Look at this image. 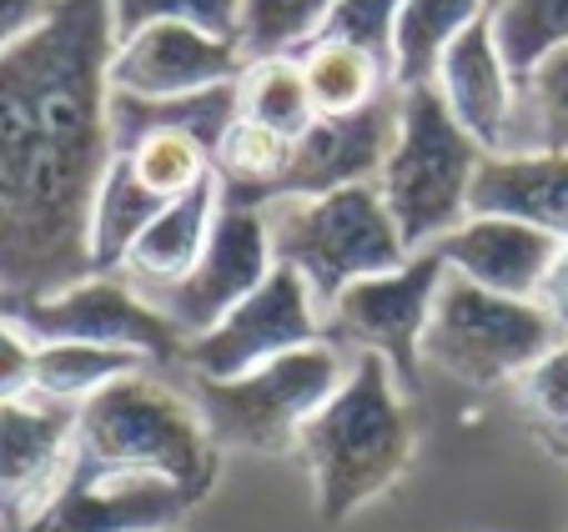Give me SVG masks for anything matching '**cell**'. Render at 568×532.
Returning <instances> with one entry per match:
<instances>
[{
    "mask_svg": "<svg viewBox=\"0 0 568 532\" xmlns=\"http://www.w3.org/2000/svg\"><path fill=\"white\" fill-rule=\"evenodd\" d=\"M111 55V0H55L0 55V287L21 307L97 272L91 206L116 161Z\"/></svg>",
    "mask_w": 568,
    "mask_h": 532,
    "instance_id": "6da1fadb",
    "label": "cell"
},
{
    "mask_svg": "<svg viewBox=\"0 0 568 532\" xmlns=\"http://www.w3.org/2000/svg\"><path fill=\"white\" fill-rule=\"evenodd\" d=\"M297 458L312 478V508L327 528H343L408 478L418 458V417L377 351H357L343 387L302 427Z\"/></svg>",
    "mask_w": 568,
    "mask_h": 532,
    "instance_id": "7a4b0ae2",
    "label": "cell"
},
{
    "mask_svg": "<svg viewBox=\"0 0 568 532\" xmlns=\"http://www.w3.org/2000/svg\"><path fill=\"white\" fill-rule=\"evenodd\" d=\"M75 462L91 468H136L182 482L196 502L216 488L222 448L212 442L192 397L131 372L81 402L75 417Z\"/></svg>",
    "mask_w": 568,
    "mask_h": 532,
    "instance_id": "3957f363",
    "label": "cell"
},
{
    "mask_svg": "<svg viewBox=\"0 0 568 532\" xmlns=\"http://www.w3.org/2000/svg\"><path fill=\"white\" fill-rule=\"evenodd\" d=\"M277 266H292L327 311L353 282L383 277L408 262V246L387 212L377 182L327 196H272L262 202Z\"/></svg>",
    "mask_w": 568,
    "mask_h": 532,
    "instance_id": "277c9868",
    "label": "cell"
},
{
    "mask_svg": "<svg viewBox=\"0 0 568 532\" xmlns=\"http://www.w3.org/2000/svg\"><path fill=\"white\" fill-rule=\"evenodd\" d=\"M483 156L488 151L453 121L438 85L403 91V126H397V146L377 176V192H383L408 252H428L453 226L468 222V196Z\"/></svg>",
    "mask_w": 568,
    "mask_h": 532,
    "instance_id": "5b68a950",
    "label": "cell"
},
{
    "mask_svg": "<svg viewBox=\"0 0 568 532\" xmlns=\"http://www.w3.org/2000/svg\"><path fill=\"white\" fill-rule=\"evenodd\" d=\"M347 367L353 362L337 351V341H312V347L287 351L277 362L226 377V382L196 377L192 402L222 452L232 448L257 452V458H287L297 452L302 427L343 387Z\"/></svg>",
    "mask_w": 568,
    "mask_h": 532,
    "instance_id": "8992f818",
    "label": "cell"
},
{
    "mask_svg": "<svg viewBox=\"0 0 568 532\" xmlns=\"http://www.w3.org/2000/svg\"><path fill=\"white\" fill-rule=\"evenodd\" d=\"M568 331L544 301L483 291L448 272L423 331V362L458 377L463 387H514L538 357L564 347Z\"/></svg>",
    "mask_w": 568,
    "mask_h": 532,
    "instance_id": "52a82bcc",
    "label": "cell"
},
{
    "mask_svg": "<svg viewBox=\"0 0 568 532\" xmlns=\"http://www.w3.org/2000/svg\"><path fill=\"white\" fill-rule=\"evenodd\" d=\"M448 277L443 256L433 252H413L397 272L383 277H363L322 311L327 341H347L357 351H377L393 367L403 392H418V372H423V331L433 321V301L438 287Z\"/></svg>",
    "mask_w": 568,
    "mask_h": 532,
    "instance_id": "ba28073f",
    "label": "cell"
},
{
    "mask_svg": "<svg viewBox=\"0 0 568 532\" xmlns=\"http://www.w3.org/2000/svg\"><path fill=\"white\" fill-rule=\"evenodd\" d=\"M312 341H327L317 297L292 266H272V277L242 307L226 311L212 331L186 341L182 362L192 367V377L226 382V377L257 372V367L312 347Z\"/></svg>",
    "mask_w": 568,
    "mask_h": 532,
    "instance_id": "9c48e42d",
    "label": "cell"
},
{
    "mask_svg": "<svg viewBox=\"0 0 568 532\" xmlns=\"http://www.w3.org/2000/svg\"><path fill=\"white\" fill-rule=\"evenodd\" d=\"M277 252H272V232L262 206H242V202H222V216L212 226L202 262L186 272L172 287H151L141 297L172 321L186 341L212 331L226 311H236L262 282L272 277Z\"/></svg>",
    "mask_w": 568,
    "mask_h": 532,
    "instance_id": "30bf717a",
    "label": "cell"
},
{
    "mask_svg": "<svg viewBox=\"0 0 568 532\" xmlns=\"http://www.w3.org/2000/svg\"><path fill=\"white\" fill-rule=\"evenodd\" d=\"M21 321L36 341H87V347L136 351L146 362H176L186 337L161 317L121 272H91L87 282L55 291L45 301H26Z\"/></svg>",
    "mask_w": 568,
    "mask_h": 532,
    "instance_id": "8fae6325",
    "label": "cell"
},
{
    "mask_svg": "<svg viewBox=\"0 0 568 532\" xmlns=\"http://www.w3.org/2000/svg\"><path fill=\"white\" fill-rule=\"evenodd\" d=\"M192 508V492L161 472L75 462L65 488L21 532H176Z\"/></svg>",
    "mask_w": 568,
    "mask_h": 532,
    "instance_id": "7c38bea8",
    "label": "cell"
},
{
    "mask_svg": "<svg viewBox=\"0 0 568 532\" xmlns=\"http://www.w3.org/2000/svg\"><path fill=\"white\" fill-rule=\"evenodd\" d=\"M75 417L81 407L51 397L0 402V518L16 532L41 518L75 468Z\"/></svg>",
    "mask_w": 568,
    "mask_h": 532,
    "instance_id": "4fadbf2b",
    "label": "cell"
},
{
    "mask_svg": "<svg viewBox=\"0 0 568 532\" xmlns=\"http://www.w3.org/2000/svg\"><path fill=\"white\" fill-rule=\"evenodd\" d=\"M397 126H403V91L397 85L363 111L317 116L292 141L287 176H282V186L272 196H327L343 192V186L377 182L397 146Z\"/></svg>",
    "mask_w": 568,
    "mask_h": 532,
    "instance_id": "5bb4252c",
    "label": "cell"
},
{
    "mask_svg": "<svg viewBox=\"0 0 568 532\" xmlns=\"http://www.w3.org/2000/svg\"><path fill=\"white\" fill-rule=\"evenodd\" d=\"M242 65H247V55L236 51V41H216L196 25L161 21L116 41L111 91L141 101L196 96V91H212V85H232L242 75Z\"/></svg>",
    "mask_w": 568,
    "mask_h": 532,
    "instance_id": "9a60e30c",
    "label": "cell"
},
{
    "mask_svg": "<svg viewBox=\"0 0 568 532\" xmlns=\"http://www.w3.org/2000/svg\"><path fill=\"white\" fill-rule=\"evenodd\" d=\"M433 85H438L443 106L453 111V121H458L488 156L508 151L514 116H518V81H514V71H508L504 51H498L488 16L473 21L468 31L453 41V51L443 55Z\"/></svg>",
    "mask_w": 568,
    "mask_h": 532,
    "instance_id": "2e32d148",
    "label": "cell"
},
{
    "mask_svg": "<svg viewBox=\"0 0 568 532\" xmlns=\"http://www.w3.org/2000/svg\"><path fill=\"white\" fill-rule=\"evenodd\" d=\"M558 246L564 242H554V236L534 232V226H524V222H508V216H468V222L453 226L433 252L443 256L448 272L478 282L483 291L538 301Z\"/></svg>",
    "mask_w": 568,
    "mask_h": 532,
    "instance_id": "e0dca14e",
    "label": "cell"
},
{
    "mask_svg": "<svg viewBox=\"0 0 568 532\" xmlns=\"http://www.w3.org/2000/svg\"><path fill=\"white\" fill-rule=\"evenodd\" d=\"M468 216H508L568 242V156L564 151H494L473 176Z\"/></svg>",
    "mask_w": 568,
    "mask_h": 532,
    "instance_id": "ac0fdd59",
    "label": "cell"
},
{
    "mask_svg": "<svg viewBox=\"0 0 568 532\" xmlns=\"http://www.w3.org/2000/svg\"><path fill=\"white\" fill-rule=\"evenodd\" d=\"M216 216H222V186H216V176H206L196 192H186V196H176V202L161 206V216L141 232V242L131 246L121 277H126L136 291L182 282L186 272L202 262Z\"/></svg>",
    "mask_w": 568,
    "mask_h": 532,
    "instance_id": "d6986e66",
    "label": "cell"
},
{
    "mask_svg": "<svg viewBox=\"0 0 568 532\" xmlns=\"http://www.w3.org/2000/svg\"><path fill=\"white\" fill-rule=\"evenodd\" d=\"M494 11V0H403L393 25V85L418 91L438 81L443 55L473 21Z\"/></svg>",
    "mask_w": 568,
    "mask_h": 532,
    "instance_id": "ffe728a7",
    "label": "cell"
},
{
    "mask_svg": "<svg viewBox=\"0 0 568 532\" xmlns=\"http://www.w3.org/2000/svg\"><path fill=\"white\" fill-rule=\"evenodd\" d=\"M287 161H292V136H282V131L262 126L252 116H236L212 151V176L222 186V202L262 206L282 186Z\"/></svg>",
    "mask_w": 568,
    "mask_h": 532,
    "instance_id": "44dd1931",
    "label": "cell"
},
{
    "mask_svg": "<svg viewBox=\"0 0 568 532\" xmlns=\"http://www.w3.org/2000/svg\"><path fill=\"white\" fill-rule=\"evenodd\" d=\"M297 61H302V75H307L317 116H347V111H363L393 91V71L377 55H367L363 45L333 41V35H317Z\"/></svg>",
    "mask_w": 568,
    "mask_h": 532,
    "instance_id": "7402d4cb",
    "label": "cell"
},
{
    "mask_svg": "<svg viewBox=\"0 0 568 532\" xmlns=\"http://www.w3.org/2000/svg\"><path fill=\"white\" fill-rule=\"evenodd\" d=\"M161 206L166 202L136 182V171H131L126 156L111 161L106 182L97 192V206H91V266L97 272H121L131 246L141 242V232L161 216Z\"/></svg>",
    "mask_w": 568,
    "mask_h": 532,
    "instance_id": "603a6c76",
    "label": "cell"
},
{
    "mask_svg": "<svg viewBox=\"0 0 568 532\" xmlns=\"http://www.w3.org/2000/svg\"><path fill=\"white\" fill-rule=\"evenodd\" d=\"M141 367H146V357H136V351L87 347V341H36V397L81 407Z\"/></svg>",
    "mask_w": 568,
    "mask_h": 532,
    "instance_id": "cb8c5ba5",
    "label": "cell"
},
{
    "mask_svg": "<svg viewBox=\"0 0 568 532\" xmlns=\"http://www.w3.org/2000/svg\"><path fill=\"white\" fill-rule=\"evenodd\" d=\"M236 106H242V116L262 121V126L282 131L292 141L317 121V106H312V91H307V75H302L297 55H262V61L242 65V75H236Z\"/></svg>",
    "mask_w": 568,
    "mask_h": 532,
    "instance_id": "d4e9b609",
    "label": "cell"
},
{
    "mask_svg": "<svg viewBox=\"0 0 568 532\" xmlns=\"http://www.w3.org/2000/svg\"><path fill=\"white\" fill-rule=\"evenodd\" d=\"M488 21L514 81H528L544 61L568 51V0H494Z\"/></svg>",
    "mask_w": 568,
    "mask_h": 532,
    "instance_id": "484cf974",
    "label": "cell"
},
{
    "mask_svg": "<svg viewBox=\"0 0 568 532\" xmlns=\"http://www.w3.org/2000/svg\"><path fill=\"white\" fill-rule=\"evenodd\" d=\"M337 0H242L236 51L247 61L262 55H302L322 35Z\"/></svg>",
    "mask_w": 568,
    "mask_h": 532,
    "instance_id": "4316f807",
    "label": "cell"
},
{
    "mask_svg": "<svg viewBox=\"0 0 568 532\" xmlns=\"http://www.w3.org/2000/svg\"><path fill=\"white\" fill-rule=\"evenodd\" d=\"M508 151H564L568 156V51L518 81V116Z\"/></svg>",
    "mask_w": 568,
    "mask_h": 532,
    "instance_id": "83f0119b",
    "label": "cell"
},
{
    "mask_svg": "<svg viewBox=\"0 0 568 532\" xmlns=\"http://www.w3.org/2000/svg\"><path fill=\"white\" fill-rule=\"evenodd\" d=\"M121 156L131 161L136 182L146 186L161 202H176V196L196 192V186L212 176V151L192 136V131H151L136 146H126Z\"/></svg>",
    "mask_w": 568,
    "mask_h": 532,
    "instance_id": "f1b7e54d",
    "label": "cell"
},
{
    "mask_svg": "<svg viewBox=\"0 0 568 532\" xmlns=\"http://www.w3.org/2000/svg\"><path fill=\"white\" fill-rule=\"evenodd\" d=\"M514 402L534 437L554 458H568V341L538 357L524 377L514 382Z\"/></svg>",
    "mask_w": 568,
    "mask_h": 532,
    "instance_id": "f546056e",
    "label": "cell"
},
{
    "mask_svg": "<svg viewBox=\"0 0 568 532\" xmlns=\"http://www.w3.org/2000/svg\"><path fill=\"white\" fill-rule=\"evenodd\" d=\"M196 25V31L216 35V41H236L242 35V0H111V25L116 41L136 35L141 25Z\"/></svg>",
    "mask_w": 568,
    "mask_h": 532,
    "instance_id": "4dcf8cb0",
    "label": "cell"
},
{
    "mask_svg": "<svg viewBox=\"0 0 568 532\" xmlns=\"http://www.w3.org/2000/svg\"><path fill=\"white\" fill-rule=\"evenodd\" d=\"M397 11H403V0H337L322 35H333V41H347V45H363L367 55L393 71V25H397Z\"/></svg>",
    "mask_w": 568,
    "mask_h": 532,
    "instance_id": "1f68e13d",
    "label": "cell"
},
{
    "mask_svg": "<svg viewBox=\"0 0 568 532\" xmlns=\"http://www.w3.org/2000/svg\"><path fill=\"white\" fill-rule=\"evenodd\" d=\"M36 392V337L16 317H0V402Z\"/></svg>",
    "mask_w": 568,
    "mask_h": 532,
    "instance_id": "d6a6232c",
    "label": "cell"
},
{
    "mask_svg": "<svg viewBox=\"0 0 568 532\" xmlns=\"http://www.w3.org/2000/svg\"><path fill=\"white\" fill-rule=\"evenodd\" d=\"M55 0H0V55L51 21Z\"/></svg>",
    "mask_w": 568,
    "mask_h": 532,
    "instance_id": "836d02e7",
    "label": "cell"
},
{
    "mask_svg": "<svg viewBox=\"0 0 568 532\" xmlns=\"http://www.w3.org/2000/svg\"><path fill=\"white\" fill-rule=\"evenodd\" d=\"M538 301H544V307L554 311V317L564 321V331H568V242L558 246L554 266H548V282H544V291H538Z\"/></svg>",
    "mask_w": 568,
    "mask_h": 532,
    "instance_id": "e575fe53",
    "label": "cell"
},
{
    "mask_svg": "<svg viewBox=\"0 0 568 532\" xmlns=\"http://www.w3.org/2000/svg\"><path fill=\"white\" fill-rule=\"evenodd\" d=\"M0 317H21V301H16L6 287H0Z\"/></svg>",
    "mask_w": 568,
    "mask_h": 532,
    "instance_id": "d590c367",
    "label": "cell"
}]
</instances>
